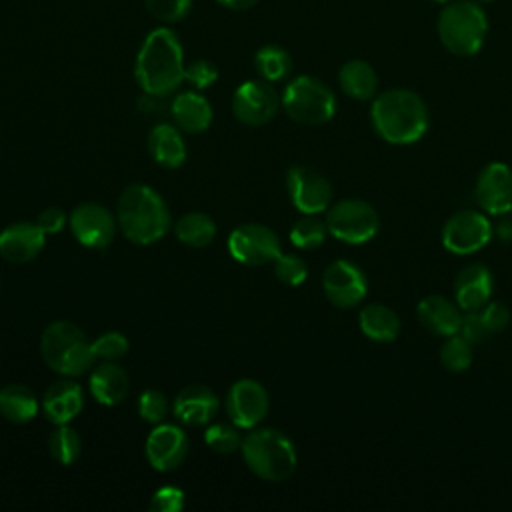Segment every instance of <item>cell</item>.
I'll return each mask as SVG.
<instances>
[{"label":"cell","instance_id":"6da1fadb","mask_svg":"<svg viewBox=\"0 0 512 512\" xmlns=\"http://www.w3.org/2000/svg\"><path fill=\"white\" fill-rule=\"evenodd\" d=\"M184 48L178 34L168 26H158L142 40L134 78L144 94L170 96L184 82Z\"/></svg>","mask_w":512,"mask_h":512},{"label":"cell","instance_id":"7a4b0ae2","mask_svg":"<svg viewBox=\"0 0 512 512\" xmlns=\"http://www.w3.org/2000/svg\"><path fill=\"white\" fill-rule=\"evenodd\" d=\"M370 120L384 142L404 146L426 134L430 114L426 102L414 90L390 88L372 100Z\"/></svg>","mask_w":512,"mask_h":512},{"label":"cell","instance_id":"3957f363","mask_svg":"<svg viewBox=\"0 0 512 512\" xmlns=\"http://www.w3.org/2000/svg\"><path fill=\"white\" fill-rule=\"evenodd\" d=\"M116 222L132 244H154L170 230V210L166 200L146 184H130L118 198Z\"/></svg>","mask_w":512,"mask_h":512},{"label":"cell","instance_id":"277c9868","mask_svg":"<svg viewBox=\"0 0 512 512\" xmlns=\"http://www.w3.org/2000/svg\"><path fill=\"white\" fill-rule=\"evenodd\" d=\"M40 356L50 370L66 378L86 374L96 362L92 340L68 320H56L44 328Z\"/></svg>","mask_w":512,"mask_h":512},{"label":"cell","instance_id":"5b68a950","mask_svg":"<svg viewBox=\"0 0 512 512\" xmlns=\"http://www.w3.org/2000/svg\"><path fill=\"white\" fill-rule=\"evenodd\" d=\"M242 458L252 474L268 482H282L296 470V448L276 428H252L240 446Z\"/></svg>","mask_w":512,"mask_h":512},{"label":"cell","instance_id":"8992f818","mask_svg":"<svg viewBox=\"0 0 512 512\" xmlns=\"http://www.w3.org/2000/svg\"><path fill=\"white\" fill-rule=\"evenodd\" d=\"M436 30L450 54L474 56L488 36V16L474 0H452L440 10Z\"/></svg>","mask_w":512,"mask_h":512},{"label":"cell","instance_id":"52a82bcc","mask_svg":"<svg viewBox=\"0 0 512 512\" xmlns=\"http://www.w3.org/2000/svg\"><path fill=\"white\" fill-rule=\"evenodd\" d=\"M280 102L288 118L304 126L324 124L336 114V96L332 88L308 74L292 78L286 84Z\"/></svg>","mask_w":512,"mask_h":512},{"label":"cell","instance_id":"ba28073f","mask_svg":"<svg viewBox=\"0 0 512 512\" xmlns=\"http://www.w3.org/2000/svg\"><path fill=\"white\" fill-rule=\"evenodd\" d=\"M328 234L344 244H366L380 228V218L374 206L360 198H344L328 208Z\"/></svg>","mask_w":512,"mask_h":512},{"label":"cell","instance_id":"9c48e42d","mask_svg":"<svg viewBox=\"0 0 512 512\" xmlns=\"http://www.w3.org/2000/svg\"><path fill=\"white\" fill-rule=\"evenodd\" d=\"M230 256L244 266H264L282 254L278 234L258 222L236 226L226 240Z\"/></svg>","mask_w":512,"mask_h":512},{"label":"cell","instance_id":"30bf717a","mask_svg":"<svg viewBox=\"0 0 512 512\" xmlns=\"http://www.w3.org/2000/svg\"><path fill=\"white\" fill-rule=\"evenodd\" d=\"M494 234V226L486 212L460 210L454 212L442 226V244L448 252L468 256L482 250Z\"/></svg>","mask_w":512,"mask_h":512},{"label":"cell","instance_id":"8fae6325","mask_svg":"<svg viewBox=\"0 0 512 512\" xmlns=\"http://www.w3.org/2000/svg\"><path fill=\"white\" fill-rule=\"evenodd\" d=\"M282 106L278 92L266 80H246L242 82L232 96V112L238 122L246 126H264L268 124L278 108Z\"/></svg>","mask_w":512,"mask_h":512},{"label":"cell","instance_id":"7c38bea8","mask_svg":"<svg viewBox=\"0 0 512 512\" xmlns=\"http://www.w3.org/2000/svg\"><path fill=\"white\" fill-rule=\"evenodd\" d=\"M74 238L90 250H104L116 236L118 222L110 210L98 202H82L68 216Z\"/></svg>","mask_w":512,"mask_h":512},{"label":"cell","instance_id":"4fadbf2b","mask_svg":"<svg viewBox=\"0 0 512 512\" xmlns=\"http://www.w3.org/2000/svg\"><path fill=\"white\" fill-rule=\"evenodd\" d=\"M322 290L336 308H356L368 294V280L360 266L350 260H334L322 274Z\"/></svg>","mask_w":512,"mask_h":512},{"label":"cell","instance_id":"5bb4252c","mask_svg":"<svg viewBox=\"0 0 512 512\" xmlns=\"http://www.w3.org/2000/svg\"><path fill=\"white\" fill-rule=\"evenodd\" d=\"M290 202L302 214H320L330 208L332 184L310 166H292L286 174Z\"/></svg>","mask_w":512,"mask_h":512},{"label":"cell","instance_id":"9a60e30c","mask_svg":"<svg viewBox=\"0 0 512 512\" xmlns=\"http://www.w3.org/2000/svg\"><path fill=\"white\" fill-rule=\"evenodd\" d=\"M270 398L266 388L252 378L236 380L226 394V412L232 424L242 430L256 428L268 414Z\"/></svg>","mask_w":512,"mask_h":512},{"label":"cell","instance_id":"2e32d148","mask_svg":"<svg viewBox=\"0 0 512 512\" xmlns=\"http://www.w3.org/2000/svg\"><path fill=\"white\" fill-rule=\"evenodd\" d=\"M474 198L488 216L512 212V168L504 162L486 164L476 178Z\"/></svg>","mask_w":512,"mask_h":512},{"label":"cell","instance_id":"e0dca14e","mask_svg":"<svg viewBox=\"0 0 512 512\" xmlns=\"http://www.w3.org/2000/svg\"><path fill=\"white\" fill-rule=\"evenodd\" d=\"M148 464L158 472L176 470L188 456V436L176 424L160 422L148 434L144 444Z\"/></svg>","mask_w":512,"mask_h":512},{"label":"cell","instance_id":"ac0fdd59","mask_svg":"<svg viewBox=\"0 0 512 512\" xmlns=\"http://www.w3.org/2000/svg\"><path fill=\"white\" fill-rule=\"evenodd\" d=\"M46 234L36 222H14L0 232V256L14 264L34 260L42 248Z\"/></svg>","mask_w":512,"mask_h":512},{"label":"cell","instance_id":"d6986e66","mask_svg":"<svg viewBox=\"0 0 512 512\" xmlns=\"http://www.w3.org/2000/svg\"><path fill=\"white\" fill-rule=\"evenodd\" d=\"M494 276L482 262L466 264L454 278V298L464 312L482 308L492 298Z\"/></svg>","mask_w":512,"mask_h":512},{"label":"cell","instance_id":"ffe728a7","mask_svg":"<svg viewBox=\"0 0 512 512\" xmlns=\"http://www.w3.org/2000/svg\"><path fill=\"white\" fill-rule=\"evenodd\" d=\"M218 412V396L204 384H190L182 388L174 402L172 414L184 426H204Z\"/></svg>","mask_w":512,"mask_h":512},{"label":"cell","instance_id":"44dd1931","mask_svg":"<svg viewBox=\"0 0 512 512\" xmlns=\"http://www.w3.org/2000/svg\"><path fill=\"white\" fill-rule=\"evenodd\" d=\"M42 414L56 426V424H68L74 420L82 408H84V390L80 384L72 380H56L52 382L42 400H40Z\"/></svg>","mask_w":512,"mask_h":512},{"label":"cell","instance_id":"7402d4cb","mask_svg":"<svg viewBox=\"0 0 512 512\" xmlns=\"http://www.w3.org/2000/svg\"><path fill=\"white\" fill-rule=\"evenodd\" d=\"M416 316L428 332L446 338L460 332L464 310L446 296L430 294L418 302Z\"/></svg>","mask_w":512,"mask_h":512},{"label":"cell","instance_id":"603a6c76","mask_svg":"<svg viewBox=\"0 0 512 512\" xmlns=\"http://www.w3.org/2000/svg\"><path fill=\"white\" fill-rule=\"evenodd\" d=\"M170 116L184 134H200L212 124V106L198 90H184L170 102Z\"/></svg>","mask_w":512,"mask_h":512},{"label":"cell","instance_id":"cb8c5ba5","mask_svg":"<svg viewBox=\"0 0 512 512\" xmlns=\"http://www.w3.org/2000/svg\"><path fill=\"white\" fill-rule=\"evenodd\" d=\"M88 388L98 404L116 406L128 396L130 380L126 370L120 368L116 362L100 360V364L90 372Z\"/></svg>","mask_w":512,"mask_h":512},{"label":"cell","instance_id":"d4e9b609","mask_svg":"<svg viewBox=\"0 0 512 512\" xmlns=\"http://www.w3.org/2000/svg\"><path fill=\"white\" fill-rule=\"evenodd\" d=\"M148 152L158 166L168 170L180 168L188 156L182 130L170 122L156 124L148 134Z\"/></svg>","mask_w":512,"mask_h":512},{"label":"cell","instance_id":"484cf974","mask_svg":"<svg viewBox=\"0 0 512 512\" xmlns=\"http://www.w3.org/2000/svg\"><path fill=\"white\" fill-rule=\"evenodd\" d=\"M358 326L362 330V334L368 340L380 342V344H388L394 342L400 334V318L398 314L380 302H372L366 304L360 314H358Z\"/></svg>","mask_w":512,"mask_h":512},{"label":"cell","instance_id":"4316f807","mask_svg":"<svg viewBox=\"0 0 512 512\" xmlns=\"http://www.w3.org/2000/svg\"><path fill=\"white\" fill-rule=\"evenodd\" d=\"M342 92L354 100H370L378 90V74L366 60H348L338 72Z\"/></svg>","mask_w":512,"mask_h":512},{"label":"cell","instance_id":"83f0119b","mask_svg":"<svg viewBox=\"0 0 512 512\" xmlns=\"http://www.w3.org/2000/svg\"><path fill=\"white\" fill-rule=\"evenodd\" d=\"M40 402L24 384H8L0 388V414L14 424H26L36 418Z\"/></svg>","mask_w":512,"mask_h":512},{"label":"cell","instance_id":"f1b7e54d","mask_svg":"<svg viewBox=\"0 0 512 512\" xmlns=\"http://www.w3.org/2000/svg\"><path fill=\"white\" fill-rule=\"evenodd\" d=\"M176 238L190 248H204L216 238V222L204 212H188L174 224Z\"/></svg>","mask_w":512,"mask_h":512},{"label":"cell","instance_id":"f546056e","mask_svg":"<svg viewBox=\"0 0 512 512\" xmlns=\"http://www.w3.org/2000/svg\"><path fill=\"white\" fill-rule=\"evenodd\" d=\"M254 70L266 82H280L292 72V58L286 48L278 44L260 46L254 54Z\"/></svg>","mask_w":512,"mask_h":512},{"label":"cell","instance_id":"4dcf8cb0","mask_svg":"<svg viewBox=\"0 0 512 512\" xmlns=\"http://www.w3.org/2000/svg\"><path fill=\"white\" fill-rule=\"evenodd\" d=\"M48 452L58 464L70 466L80 458L82 440L78 432L68 424H56L48 436Z\"/></svg>","mask_w":512,"mask_h":512},{"label":"cell","instance_id":"1f68e13d","mask_svg":"<svg viewBox=\"0 0 512 512\" xmlns=\"http://www.w3.org/2000/svg\"><path fill=\"white\" fill-rule=\"evenodd\" d=\"M328 234L326 220L322 222L316 214H304L290 228V242L300 250H314L324 244Z\"/></svg>","mask_w":512,"mask_h":512},{"label":"cell","instance_id":"d6a6232c","mask_svg":"<svg viewBox=\"0 0 512 512\" xmlns=\"http://www.w3.org/2000/svg\"><path fill=\"white\" fill-rule=\"evenodd\" d=\"M474 352H472V342H468L460 332L446 336L442 348H440V364L454 374L466 372L472 364Z\"/></svg>","mask_w":512,"mask_h":512},{"label":"cell","instance_id":"836d02e7","mask_svg":"<svg viewBox=\"0 0 512 512\" xmlns=\"http://www.w3.org/2000/svg\"><path fill=\"white\" fill-rule=\"evenodd\" d=\"M204 440L208 444V448L216 454H232L236 450H240L242 446V438L238 432L236 424H228V422H216L212 426H208Z\"/></svg>","mask_w":512,"mask_h":512},{"label":"cell","instance_id":"e575fe53","mask_svg":"<svg viewBox=\"0 0 512 512\" xmlns=\"http://www.w3.org/2000/svg\"><path fill=\"white\" fill-rule=\"evenodd\" d=\"M148 14L162 24L182 22L190 10L192 0H144Z\"/></svg>","mask_w":512,"mask_h":512},{"label":"cell","instance_id":"d590c367","mask_svg":"<svg viewBox=\"0 0 512 512\" xmlns=\"http://www.w3.org/2000/svg\"><path fill=\"white\" fill-rule=\"evenodd\" d=\"M272 264L276 278L286 286H300L308 276L306 262L296 254H280Z\"/></svg>","mask_w":512,"mask_h":512},{"label":"cell","instance_id":"8d00e7d4","mask_svg":"<svg viewBox=\"0 0 512 512\" xmlns=\"http://www.w3.org/2000/svg\"><path fill=\"white\" fill-rule=\"evenodd\" d=\"M166 414H168V400L160 390L148 388L138 396V416L144 422L156 426L164 422Z\"/></svg>","mask_w":512,"mask_h":512},{"label":"cell","instance_id":"74e56055","mask_svg":"<svg viewBox=\"0 0 512 512\" xmlns=\"http://www.w3.org/2000/svg\"><path fill=\"white\" fill-rule=\"evenodd\" d=\"M128 348H130L128 338L122 332H104L92 340V350H94L96 360L116 362L118 358L126 356Z\"/></svg>","mask_w":512,"mask_h":512},{"label":"cell","instance_id":"f35d334b","mask_svg":"<svg viewBox=\"0 0 512 512\" xmlns=\"http://www.w3.org/2000/svg\"><path fill=\"white\" fill-rule=\"evenodd\" d=\"M216 80H218V68L214 62H210L206 58L192 60L184 68V82H188L198 92L210 88Z\"/></svg>","mask_w":512,"mask_h":512},{"label":"cell","instance_id":"ab89813d","mask_svg":"<svg viewBox=\"0 0 512 512\" xmlns=\"http://www.w3.org/2000/svg\"><path fill=\"white\" fill-rule=\"evenodd\" d=\"M478 316H480L482 326L488 332V336L494 334V332L496 334L502 332L510 322L508 306L502 304V302H496V300H488L482 308H478Z\"/></svg>","mask_w":512,"mask_h":512},{"label":"cell","instance_id":"60d3db41","mask_svg":"<svg viewBox=\"0 0 512 512\" xmlns=\"http://www.w3.org/2000/svg\"><path fill=\"white\" fill-rule=\"evenodd\" d=\"M186 504L184 492L178 486H160L152 498L148 508L154 512H178Z\"/></svg>","mask_w":512,"mask_h":512},{"label":"cell","instance_id":"b9f144b4","mask_svg":"<svg viewBox=\"0 0 512 512\" xmlns=\"http://www.w3.org/2000/svg\"><path fill=\"white\" fill-rule=\"evenodd\" d=\"M36 224L44 230V234H56L68 224V216L64 210L50 206L36 216Z\"/></svg>","mask_w":512,"mask_h":512},{"label":"cell","instance_id":"7bdbcfd3","mask_svg":"<svg viewBox=\"0 0 512 512\" xmlns=\"http://www.w3.org/2000/svg\"><path fill=\"white\" fill-rule=\"evenodd\" d=\"M498 224L494 226V232L496 236L504 242V244H510L512 242V212H506L502 216H498Z\"/></svg>","mask_w":512,"mask_h":512},{"label":"cell","instance_id":"ee69618b","mask_svg":"<svg viewBox=\"0 0 512 512\" xmlns=\"http://www.w3.org/2000/svg\"><path fill=\"white\" fill-rule=\"evenodd\" d=\"M220 6L228 8V10H236V12H242V10H248L252 6H256L260 0H216Z\"/></svg>","mask_w":512,"mask_h":512},{"label":"cell","instance_id":"f6af8a7d","mask_svg":"<svg viewBox=\"0 0 512 512\" xmlns=\"http://www.w3.org/2000/svg\"><path fill=\"white\" fill-rule=\"evenodd\" d=\"M434 2H440V4H448V2H452V0H434Z\"/></svg>","mask_w":512,"mask_h":512},{"label":"cell","instance_id":"bcb514c9","mask_svg":"<svg viewBox=\"0 0 512 512\" xmlns=\"http://www.w3.org/2000/svg\"><path fill=\"white\" fill-rule=\"evenodd\" d=\"M478 2H492V0H478Z\"/></svg>","mask_w":512,"mask_h":512}]
</instances>
